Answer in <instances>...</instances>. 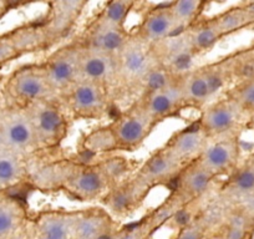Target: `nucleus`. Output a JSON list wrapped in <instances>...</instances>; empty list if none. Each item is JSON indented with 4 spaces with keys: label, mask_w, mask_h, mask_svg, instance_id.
<instances>
[{
    "label": "nucleus",
    "mask_w": 254,
    "mask_h": 239,
    "mask_svg": "<svg viewBox=\"0 0 254 239\" xmlns=\"http://www.w3.org/2000/svg\"><path fill=\"white\" fill-rule=\"evenodd\" d=\"M247 159H248L249 163H251V165L254 167V151L252 152L251 154H249V157H248V158H247Z\"/></svg>",
    "instance_id": "nucleus-39"
},
{
    "label": "nucleus",
    "mask_w": 254,
    "mask_h": 239,
    "mask_svg": "<svg viewBox=\"0 0 254 239\" xmlns=\"http://www.w3.org/2000/svg\"><path fill=\"white\" fill-rule=\"evenodd\" d=\"M0 130L5 148L30 157L44 154L37 142L28 108L10 105L0 114Z\"/></svg>",
    "instance_id": "nucleus-8"
},
{
    "label": "nucleus",
    "mask_w": 254,
    "mask_h": 239,
    "mask_svg": "<svg viewBox=\"0 0 254 239\" xmlns=\"http://www.w3.org/2000/svg\"><path fill=\"white\" fill-rule=\"evenodd\" d=\"M153 50L158 64L165 66L176 76H181L194 68V60L198 57L185 32L169 37L163 43L154 46Z\"/></svg>",
    "instance_id": "nucleus-22"
},
{
    "label": "nucleus",
    "mask_w": 254,
    "mask_h": 239,
    "mask_svg": "<svg viewBox=\"0 0 254 239\" xmlns=\"http://www.w3.org/2000/svg\"><path fill=\"white\" fill-rule=\"evenodd\" d=\"M181 92L185 101L186 110L194 108L202 110L216 96L228 88V83L223 77L214 63H207L194 66L191 70L178 77Z\"/></svg>",
    "instance_id": "nucleus-6"
},
{
    "label": "nucleus",
    "mask_w": 254,
    "mask_h": 239,
    "mask_svg": "<svg viewBox=\"0 0 254 239\" xmlns=\"http://www.w3.org/2000/svg\"><path fill=\"white\" fill-rule=\"evenodd\" d=\"M212 203L208 207H204L202 212L189 223L188 225L178 229V233L174 239H204L207 229L211 223Z\"/></svg>",
    "instance_id": "nucleus-34"
},
{
    "label": "nucleus",
    "mask_w": 254,
    "mask_h": 239,
    "mask_svg": "<svg viewBox=\"0 0 254 239\" xmlns=\"http://www.w3.org/2000/svg\"><path fill=\"white\" fill-rule=\"evenodd\" d=\"M26 108L41 151H57L69 136L71 120L63 105L54 99L39 101Z\"/></svg>",
    "instance_id": "nucleus-4"
},
{
    "label": "nucleus",
    "mask_w": 254,
    "mask_h": 239,
    "mask_svg": "<svg viewBox=\"0 0 254 239\" xmlns=\"http://www.w3.org/2000/svg\"><path fill=\"white\" fill-rule=\"evenodd\" d=\"M70 119L97 121L109 117L114 108V95L100 84L80 79L57 97Z\"/></svg>",
    "instance_id": "nucleus-3"
},
{
    "label": "nucleus",
    "mask_w": 254,
    "mask_h": 239,
    "mask_svg": "<svg viewBox=\"0 0 254 239\" xmlns=\"http://www.w3.org/2000/svg\"><path fill=\"white\" fill-rule=\"evenodd\" d=\"M208 1L203 0H172L169 1V10L173 17L177 32L183 33L191 28L194 23L206 15Z\"/></svg>",
    "instance_id": "nucleus-29"
},
{
    "label": "nucleus",
    "mask_w": 254,
    "mask_h": 239,
    "mask_svg": "<svg viewBox=\"0 0 254 239\" xmlns=\"http://www.w3.org/2000/svg\"><path fill=\"white\" fill-rule=\"evenodd\" d=\"M115 183L106 157H54L32 168V186L46 193H63L81 203L99 202Z\"/></svg>",
    "instance_id": "nucleus-1"
},
{
    "label": "nucleus",
    "mask_w": 254,
    "mask_h": 239,
    "mask_svg": "<svg viewBox=\"0 0 254 239\" xmlns=\"http://www.w3.org/2000/svg\"><path fill=\"white\" fill-rule=\"evenodd\" d=\"M79 148L80 156L85 158H100L120 152L109 123L92 128L89 132L84 134L81 136Z\"/></svg>",
    "instance_id": "nucleus-26"
},
{
    "label": "nucleus",
    "mask_w": 254,
    "mask_h": 239,
    "mask_svg": "<svg viewBox=\"0 0 254 239\" xmlns=\"http://www.w3.org/2000/svg\"><path fill=\"white\" fill-rule=\"evenodd\" d=\"M75 37L86 48L117 56L131 37V32L127 28L106 25L90 17L83 30Z\"/></svg>",
    "instance_id": "nucleus-18"
},
{
    "label": "nucleus",
    "mask_w": 254,
    "mask_h": 239,
    "mask_svg": "<svg viewBox=\"0 0 254 239\" xmlns=\"http://www.w3.org/2000/svg\"><path fill=\"white\" fill-rule=\"evenodd\" d=\"M120 228L116 219L102 207L77 209L74 239H99Z\"/></svg>",
    "instance_id": "nucleus-24"
},
{
    "label": "nucleus",
    "mask_w": 254,
    "mask_h": 239,
    "mask_svg": "<svg viewBox=\"0 0 254 239\" xmlns=\"http://www.w3.org/2000/svg\"><path fill=\"white\" fill-rule=\"evenodd\" d=\"M180 77V76H178ZM156 126L169 119L181 117L186 110L178 79L158 91L142 94L134 100Z\"/></svg>",
    "instance_id": "nucleus-17"
},
{
    "label": "nucleus",
    "mask_w": 254,
    "mask_h": 239,
    "mask_svg": "<svg viewBox=\"0 0 254 239\" xmlns=\"http://www.w3.org/2000/svg\"><path fill=\"white\" fill-rule=\"evenodd\" d=\"M224 94L231 97L248 116L254 119V74L237 81Z\"/></svg>",
    "instance_id": "nucleus-32"
},
{
    "label": "nucleus",
    "mask_w": 254,
    "mask_h": 239,
    "mask_svg": "<svg viewBox=\"0 0 254 239\" xmlns=\"http://www.w3.org/2000/svg\"><path fill=\"white\" fill-rule=\"evenodd\" d=\"M153 189L134 172L114 183L99 203L115 219L127 218L145 205Z\"/></svg>",
    "instance_id": "nucleus-10"
},
{
    "label": "nucleus",
    "mask_w": 254,
    "mask_h": 239,
    "mask_svg": "<svg viewBox=\"0 0 254 239\" xmlns=\"http://www.w3.org/2000/svg\"><path fill=\"white\" fill-rule=\"evenodd\" d=\"M117 61V86L116 94L132 95L140 94L143 81L152 68L157 65V57L153 48L149 46L135 36L131 32V37L126 43L116 56Z\"/></svg>",
    "instance_id": "nucleus-2"
},
{
    "label": "nucleus",
    "mask_w": 254,
    "mask_h": 239,
    "mask_svg": "<svg viewBox=\"0 0 254 239\" xmlns=\"http://www.w3.org/2000/svg\"><path fill=\"white\" fill-rule=\"evenodd\" d=\"M177 79L178 76L172 74L169 70H167L161 64H157V65L152 68L151 72L147 75L145 81H143L138 96L142 94H150V92L158 91L161 88L167 87L171 84H173Z\"/></svg>",
    "instance_id": "nucleus-33"
},
{
    "label": "nucleus",
    "mask_w": 254,
    "mask_h": 239,
    "mask_svg": "<svg viewBox=\"0 0 254 239\" xmlns=\"http://www.w3.org/2000/svg\"><path fill=\"white\" fill-rule=\"evenodd\" d=\"M197 122L208 138L242 135L243 130L251 122L242 108L226 94L211 101L200 111Z\"/></svg>",
    "instance_id": "nucleus-7"
},
{
    "label": "nucleus",
    "mask_w": 254,
    "mask_h": 239,
    "mask_svg": "<svg viewBox=\"0 0 254 239\" xmlns=\"http://www.w3.org/2000/svg\"><path fill=\"white\" fill-rule=\"evenodd\" d=\"M214 17L217 20L218 28H220L223 39L253 26L248 17V13L244 8V1L234 4Z\"/></svg>",
    "instance_id": "nucleus-31"
},
{
    "label": "nucleus",
    "mask_w": 254,
    "mask_h": 239,
    "mask_svg": "<svg viewBox=\"0 0 254 239\" xmlns=\"http://www.w3.org/2000/svg\"><path fill=\"white\" fill-rule=\"evenodd\" d=\"M157 231L152 222L149 212L141 219L120 227L116 239H149L150 236Z\"/></svg>",
    "instance_id": "nucleus-35"
},
{
    "label": "nucleus",
    "mask_w": 254,
    "mask_h": 239,
    "mask_svg": "<svg viewBox=\"0 0 254 239\" xmlns=\"http://www.w3.org/2000/svg\"><path fill=\"white\" fill-rule=\"evenodd\" d=\"M109 125L120 152L137 151L157 127L136 101L122 111H117Z\"/></svg>",
    "instance_id": "nucleus-9"
},
{
    "label": "nucleus",
    "mask_w": 254,
    "mask_h": 239,
    "mask_svg": "<svg viewBox=\"0 0 254 239\" xmlns=\"http://www.w3.org/2000/svg\"><path fill=\"white\" fill-rule=\"evenodd\" d=\"M216 197L227 207L239 209L254 218V167L248 159L220 183Z\"/></svg>",
    "instance_id": "nucleus-13"
},
{
    "label": "nucleus",
    "mask_w": 254,
    "mask_h": 239,
    "mask_svg": "<svg viewBox=\"0 0 254 239\" xmlns=\"http://www.w3.org/2000/svg\"><path fill=\"white\" fill-rule=\"evenodd\" d=\"M81 45L76 37L50 51L41 61L57 97L80 80Z\"/></svg>",
    "instance_id": "nucleus-12"
},
{
    "label": "nucleus",
    "mask_w": 254,
    "mask_h": 239,
    "mask_svg": "<svg viewBox=\"0 0 254 239\" xmlns=\"http://www.w3.org/2000/svg\"><path fill=\"white\" fill-rule=\"evenodd\" d=\"M26 55L17 40L15 29L0 36V66Z\"/></svg>",
    "instance_id": "nucleus-36"
},
{
    "label": "nucleus",
    "mask_w": 254,
    "mask_h": 239,
    "mask_svg": "<svg viewBox=\"0 0 254 239\" xmlns=\"http://www.w3.org/2000/svg\"><path fill=\"white\" fill-rule=\"evenodd\" d=\"M30 157L4 148L0 151V191H8L17 186L32 185Z\"/></svg>",
    "instance_id": "nucleus-25"
},
{
    "label": "nucleus",
    "mask_w": 254,
    "mask_h": 239,
    "mask_svg": "<svg viewBox=\"0 0 254 239\" xmlns=\"http://www.w3.org/2000/svg\"><path fill=\"white\" fill-rule=\"evenodd\" d=\"M14 4L9 3V1H3V0H0V19L1 17H5L13 8H14Z\"/></svg>",
    "instance_id": "nucleus-37"
},
{
    "label": "nucleus",
    "mask_w": 254,
    "mask_h": 239,
    "mask_svg": "<svg viewBox=\"0 0 254 239\" xmlns=\"http://www.w3.org/2000/svg\"><path fill=\"white\" fill-rule=\"evenodd\" d=\"M207 141L208 137L198 125L197 120H194L173 132L163 147L182 165H187L201 156Z\"/></svg>",
    "instance_id": "nucleus-23"
},
{
    "label": "nucleus",
    "mask_w": 254,
    "mask_h": 239,
    "mask_svg": "<svg viewBox=\"0 0 254 239\" xmlns=\"http://www.w3.org/2000/svg\"><path fill=\"white\" fill-rule=\"evenodd\" d=\"M76 211L48 208L30 219V229L35 239H74Z\"/></svg>",
    "instance_id": "nucleus-20"
},
{
    "label": "nucleus",
    "mask_w": 254,
    "mask_h": 239,
    "mask_svg": "<svg viewBox=\"0 0 254 239\" xmlns=\"http://www.w3.org/2000/svg\"><path fill=\"white\" fill-rule=\"evenodd\" d=\"M28 207L17 197H0V239H12L29 223Z\"/></svg>",
    "instance_id": "nucleus-27"
},
{
    "label": "nucleus",
    "mask_w": 254,
    "mask_h": 239,
    "mask_svg": "<svg viewBox=\"0 0 254 239\" xmlns=\"http://www.w3.org/2000/svg\"><path fill=\"white\" fill-rule=\"evenodd\" d=\"M183 166L162 146L140 163L135 173L152 189L156 187L169 189Z\"/></svg>",
    "instance_id": "nucleus-19"
},
{
    "label": "nucleus",
    "mask_w": 254,
    "mask_h": 239,
    "mask_svg": "<svg viewBox=\"0 0 254 239\" xmlns=\"http://www.w3.org/2000/svg\"><path fill=\"white\" fill-rule=\"evenodd\" d=\"M5 91L12 105L29 107L39 101L57 99L43 64L29 63L19 66L5 83Z\"/></svg>",
    "instance_id": "nucleus-5"
},
{
    "label": "nucleus",
    "mask_w": 254,
    "mask_h": 239,
    "mask_svg": "<svg viewBox=\"0 0 254 239\" xmlns=\"http://www.w3.org/2000/svg\"><path fill=\"white\" fill-rule=\"evenodd\" d=\"M5 148V145H4V139H3V134H1V130H0V151Z\"/></svg>",
    "instance_id": "nucleus-38"
},
{
    "label": "nucleus",
    "mask_w": 254,
    "mask_h": 239,
    "mask_svg": "<svg viewBox=\"0 0 254 239\" xmlns=\"http://www.w3.org/2000/svg\"><path fill=\"white\" fill-rule=\"evenodd\" d=\"M89 1L56 0L46 4V12L39 17L49 49L68 39L76 29Z\"/></svg>",
    "instance_id": "nucleus-11"
},
{
    "label": "nucleus",
    "mask_w": 254,
    "mask_h": 239,
    "mask_svg": "<svg viewBox=\"0 0 254 239\" xmlns=\"http://www.w3.org/2000/svg\"><path fill=\"white\" fill-rule=\"evenodd\" d=\"M80 45V79L100 84L114 95L117 86L116 56Z\"/></svg>",
    "instance_id": "nucleus-21"
},
{
    "label": "nucleus",
    "mask_w": 254,
    "mask_h": 239,
    "mask_svg": "<svg viewBox=\"0 0 254 239\" xmlns=\"http://www.w3.org/2000/svg\"><path fill=\"white\" fill-rule=\"evenodd\" d=\"M145 6L140 24L132 32L137 39L154 48L169 37L180 34L169 10V1L145 3Z\"/></svg>",
    "instance_id": "nucleus-16"
},
{
    "label": "nucleus",
    "mask_w": 254,
    "mask_h": 239,
    "mask_svg": "<svg viewBox=\"0 0 254 239\" xmlns=\"http://www.w3.org/2000/svg\"><path fill=\"white\" fill-rule=\"evenodd\" d=\"M137 1L132 0H112L106 1L99 8L96 13L91 17L95 21L106 24V25L116 26V28H126V23L134 9L138 6Z\"/></svg>",
    "instance_id": "nucleus-30"
},
{
    "label": "nucleus",
    "mask_w": 254,
    "mask_h": 239,
    "mask_svg": "<svg viewBox=\"0 0 254 239\" xmlns=\"http://www.w3.org/2000/svg\"><path fill=\"white\" fill-rule=\"evenodd\" d=\"M218 179L207 170L198 159L182 167L177 178L169 189V193L182 205L196 201L207 199V196L217 183Z\"/></svg>",
    "instance_id": "nucleus-15"
},
{
    "label": "nucleus",
    "mask_w": 254,
    "mask_h": 239,
    "mask_svg": "<svg viewBox=\"0 0 254 239\" xmlns=\"http://www.w3.org/2000/svg\"><path fill=\"white\" fill-rule=\"evenodd\" d=\"M194 52L201 56L211 51L214 46L223 40L214 15H204L191 28L185 30Z\"/></svg>",
    "instance_id": "nucleus-28"
},
{
    "label": "nucleus",
    "mask_w": 254,
    "mask_h": 239,
    "mask_svg": "<svg viewBox=\"0 0 254 239\" xmlns=\"http://www.w3.org/2000/svg\"><path fill=\"white\" fill-rule=\"evenodd\" d=\"M242 135L208 138L198 161L217 179L226 178L242 163Z\"/></svg>",
    "instance_id": "nucleus-14"
}]
</instances>
